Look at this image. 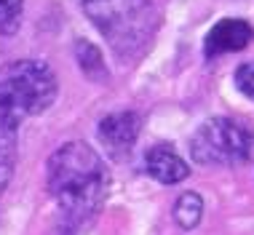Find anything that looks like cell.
Instances as JSON below:
<instances>
[{
	"instance_id": "6da1fadb",
	"label": "cell",
	"mask_w": 254,
	"mask_h": 235,
	"mask_svg": "<svg viewBox=\"0 0 254 235\" xmlns=\"http://www.w3.org/2000/svg\"><path fill=\"white\" fill-rule=\"evenodd\" d=\"M46 184L72 222H86L105 203L110 171L102 155L86 142H67L49 158Z\"/></svg>"
},
{
	"instance_id": "7a4b0ae2",
	"label": "cell",
	"mask_w": 254,
	"mask_h": 235,
	"mask_svg": "<svg viewBox=\"0 0 254 235\" xmlns=\"http://www.w3.org/2000/svg\"><path fill=\"white\" fill-rule=\"evenodd\" d=\"M86 16L121 57H134L150 43L158 24L153 0H80Z\"/></svg>"
},
{
	"instance_id": "3957f363",
	"label": "cell",
	"mask_w": 254,
	"mask_h": 235,
	"mask_svg": "<svg viewBox=\"0 0 254 235\" xmlns=\"http://www.w3.org/2000/svg\"><path fill=\"white\" fill-rule=\"evenodd\" d=\"M198 166H241L254 158V134L230 118H211L190 139Z\"/></svg>"
},
{
	"instance_id": "277c9868",
	"label": "cell",
	"mask_w": 254,
	"mask_h": 235,
	"mask_svg": "<svg viewBox=\"0 0 254 235\" xmlns=\"http://www.w3.org/2000/svg\"><path fill=\"white\" fill-rule=\"evenodd\" d=\"M24 118H30V110L24 107L16 88L0 72V192L13 176L16 166V144H19V126Z\"/></svg>"
},
{
	"instance_id": "5b68a950",
	"label": "cell",
	"mask_w": 254,
	"mask_h": 235,
	"mask_svg": "<svg viewBox=\"0 0 254 235\" xmlns=\"http://www.w3.org/2000/svg\"><path fill=\"white\" fill-rule=\"evenodd\" d=\"M139 128H142L139 115L126 110V113H113V115L102 118L97 136H99L102 147H105L115 161H123L126 155H131L134 144L139 139Z\"/></svg>"
},
{
	"instance_id": "8992f818",
	"label": "cell",
	"mask_w": 254,
	"mask_h": 235,
	"mask_svg": "<svg viewBox=\"0 0 254 235\" xmlns=\"http://www.w3.org/2000/svg\"><path fill=\"white\" fill-rule=\"evenodd\" d=\"M252 40H254V27L246 19H222L206 35L203 54L206 59H214V57H222V54L244 51Z\"/></svg>"
},
{
	"instance_id": "52a82bcc",
	"label": "cell",
	"mask_w": 254,
	"mask_h": 235,
	"mask_svg": "<svg viewBox=\"0 0 254 235\" xmlns=\"http://www.w3.org/2000/svg\"><path fill=\"white\" fill-rule=\"evenodd\" d=\"M145 171L161 184H180L190 176V166L182 161L169 144H155L145 155Z\"/></svg>"
},
{
	"instance_id": "ba28073f",
	"label": "cell",
	"mask_w": 254,
	"mask_h": 235,
	"mask_svg": "<svg viewBox=\"0 0 254 235\" xmlns=\"http://www.w3.org/2000/svg\"><path fill=\"white\" fill-rule=\"evenodd\" d=\"M203 217V198L198 192H182L174 203V219L182 230H193L198 227Z\"/></svg>"
},
{
	"instance_id": "9c48e42d",
	"label": "cell",
	"mask_w": 254,
	"mask_h": 235,
	"mask_svg": "<svg viewBox=\"0 0 254 235\" xmlns=\"http://www.w3.org/2000/svg\"><path fill=\"white\" fill-rule=\"evenodd\" d=\"M75 57H78V64H80V70L86 72V78H91L94 83L107 80V67H105V61H102V54H99L97 46L86 43V40H78Z\"/></svg>"
},
{
	"instance_id": "30bf717a",
	"label": "cell",
	"mask_w": 254,
	"mask_h": 235,
	"mask_svg": "<svg viewBox=\"0 0 254 235\" xmlns=\"http://www.w3.org/2000/svg\"><path fill=\"white\" fill-rule=\"evenodd\" d=\"M22 8H24V0H0V32L3 35H11V32L19 30Z\"/></svg>"
},
{
	"instance_id": "8fae6325",
	"label": "cell",
	"mask_w": 254,
	"mask_h": 235,
	"mask_svg": "<svg viewBox=\"0 0 254 235\" xmlns=\"http://www.w3.org/2000/svg\"><path fill=\"white\" fill-rule=\"evenodd\" d=\"M233 83H236V88L244 96H249L254 102V61H244L236 70V75H233Z\"/></svg>"
}]
</instances>
